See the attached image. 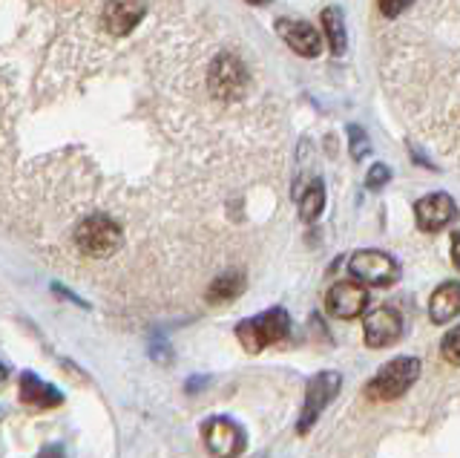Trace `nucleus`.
<instances>
[{
  "label": "nucleus",
  "instance_id": "f8f14e48",
  "mask_svg": "<svg viewBox=\"0 0 460 458\" xmlns=\"http://www.w3.org/2000/svg\"><path fill=\"white\" fill-rule=\"evenodd\" d=\"M21 400L32 409H55L64 404V392L58 386L47 383L35 372H23L21 375Z\"/></svg>",
  "mask_w": 460,
  "mask_h": 458
},
{
  "label": "nucleus",
  "instance_id": "b1692460",
  "mask_svg": "<svg viewBox=\"0 0 460 458\" xmlns=\"http://www.w3.org/2000/svg\"><path fill=\"white\" fill-rule=\"evenodd\" d=\"M6 378H9V369H6L4 361H0V383H6Z\"/></svg>",
  "mask_w": 460,
  "mask_h": 458
},
{
  "label": "nucleus",
  "instance_id": "dca6fc26",
  "mask_svg": "<svg viewBox=\"0 0 460 458\" xmlns=\"http://www.w3.org/2000/svg\"><path fill=\"white\" fill-rule=\"evenodd\" d=\"M323 208H325V188H323L320 179H314L308 184V191L302 193V199H299V213H302V220H305V222H314L323 213Z\"/></svg>",
  "mask_w": 460,
  "mask_h": 458
},
{
  "label": "nucleus",
  "instance_id": "4468645a",
  "mask_svg": "<svg viewBox=\"0 0 460 458\" xmlns=\"http://www.w3.org/2000/svg\"><path fill=\"white\" fill-rule=\"evenodd\" d=\"M323 30H325V38L331 44V52L334 55H342L345 52V23H342V12L337 6H328L323 9Z\"/></svg>",
  "mask_w": 460,
  "mask_h": 458
},
{
  "label": "nucleus",
  "instance_id": "5701e85b",
  "mask_svg": "<svg viewBox=\"0 0 460 458\" xmlns=\"http://www.w3.org/2000/svg\"><path fill=\"white\" fill-rule=\"evenodd\" d=\"M452 263L457 265L460 260H457V234H452Z\"/></svg>",
  "mask_w": 460,
  "mask_h": 458
},
{
  "label": "nucleus",
  "instance_id": "39448f33",
  "mask_svg": "<svg viewBox=\"0 0 460 458\" xmlns=\"http://www.w3.org/2000/svg\"><path fill=\"white\" fill-rule=\"evenodd\" d=\"M342 390V375L340 372H316L305 386V400H302V412L296 418V433L305 436L308 429L316 424V418L323 415V409L340 395Z\"/></svg>",
  "mask_w": 460,
  "mask_h": 458
},
{
  "label": "nucleus",
  "instance_id": "20e7f679",
  "mask_svg": "<svg viewBox=\"0 0 460 458\" xmlns=\"http://www.w3.org/2000/svg\"><path fill=\"white\" fill-rule=\"evenodd\" d=\"M349 271L359 285H371V289H388V285H394L400 280L397 260L377 248L354 251L349 260Z\"/></svg>",
  "mask_w": 460,
  "mask_h": 458
},
{
  "label": "nucleus",
  "instance_id": "7ed1b4c3",
  "mask_svg": "<svg viewBox=\"0 0 460 458\" xmlns=\"http://www.w3.org/2000/svg\"><path fill=\"white\" fill-rule=\"evenodd\" d=\"M75 246L93 260H107L121 248V228L107 213H93L75 228Z\"/></svg>",
  "mask_w": 460,
  "mask_h": 458
},
{
  "label": "nucleus",
  "instance_id": "4be33fe9",
  "mask_svg": "<svg viewBox=\"0 0 460 458\" xmlns=\"http://www.w3.org/2000/svg\"><path fill=\"white\" fill-rule=\"evenodd\" d=\"M52 289H55L58 294H61V297H66V300H72V303H78L81 309H86V303H84V300H81V297H75V294H69V292L64 289V285H58V283H55V285H52Z\"/></svg>",
  "mask_w": 460,
  "mask_h": 458
},
{
  "label": "nucleus",
  "instance_id": "1a4fd4ad",
  "mask_svg": "<svg viewBox=\"0 0 460 458\" xmlns=\"http://www.w3.org/2000/svg\"><path fill=\"white\" fill-rule=\"evenodd\" d=\"M414 217L420 231L438 234L455 220V199L449 193H429L414 205Z\"/></svg>",
  "mask_w": 460,
  "mask_h": 458
},
{
  "label": "nucleus",
  "instance_id": "aec40b11",
  "mask_svg": "<svg viewBox=\"0 0 460 458\" xmlns=\"http://www.w3.org/2000/svg\"><path fill=\"white\" fill-rule=\"evenodd\" d=\"M351 139H354V145H351V153H354V159H363V156L368 153V139H366V133L359 130V127H351Z\"/></svg>",
  "mask_w": 460,
  "mask_h": 458
},
{
  "label": "nucleus",
  "instance_id": "9b49d317",
  "mask_svg": "<svg viewBox=\"0 0 460 458\" xmlns=\"http://www.w3.org/2000/svg\"><path fill=\"white\" fill-rule=\"evenodd\" d=\"M144 12H147V0H107L104 26L112 35H127L138 26Z\"/></svg>",
  "mask_w": 460,
  "mask_h": 458
},
{
  "label": "nucleus",
  "instance_id": "423d86ee",
  "mask_svg": "<svg viewBox=\"0 0 460 458\" xmlns=\"http://www.w3.org/2000/svg\"><path fill=\"white\" fill-rule=\"evenodd\" d=\"M201 441L216 458H239L248 450V433L227 415H213L201 424Z\"/></svg>",
  "mask_w": 460,
  "mask_h": 458
},
{
  "label": "nucleus",
  "instance_id": "2eb2a0df",
  "mask_svg": "<svg viewBox=\"0 0 460 458\" xmlns=\"http://www.w3.org/2000/svg\"><path fill=\"white\" fill-rule=\"evenodd\" d=\"M242 289H244V277L234 274V271H227V274H222L216 283H210L208 300H210V303H227V300L239 297Z\"/></svg>",
  "mask_w": 460,
  "mask_h": 458
},
{
  "label": "nucleus",
  "instance_id": "6e6552de",
  "mask_svg": "<svg viewBox=\"0 0 460 458\" xmlns=\"http://www.w3.org/2000/svg\"><path fill=\"white\" fill-rule=\"evenodd\" d=\"M363 335H366V346L368 349H385L392 346L394 340L402 335V318L397 309L380 306L366 314L363 320Z\"/></svg>",
  "mask_w": 460,
  "mask_h": 458
},
{
  "label": "nucleus",
  "instance_id": "412c9836",
  "mask_svg": "<svg viewBox=\"0 0 460 458\" xmlns=\"http://www.w3.org/2000/svg\"><path fill=\"white\" fill-rule=\"evenodd\" d=\"M38 458H66V453L61 444H47V447L38 453Z\"/></svg>",
  "mask_w": 460,
  "mask_h": 458
},
{
  "label": "nucleus",
  "instance_id": "9d476101",
  "mask_svg": "<svg viewBox=\"0 0 460 458\" xmlns=\"http://www.w3.org/2000/svg\"><path fill=\"white\" fill-rule=\"evenodd\" d=\"M277 32L282 35V40H285L288 47H291L294 52H299V55H305V58H314V55H320V49H323L320 32H316L314 26L305 23V21L282 18L277 23Z\"/></svg>",
  "mask_w": 460,
  "mask_h": 458
},
{
  "label": "nucleus",
  "instance_id": "a211bd4d",
  "mask_svg": "<svg viewBox=\"0 0 460 458\" xmlns=\"http://www.w3.org/2000/svg\"><path fill=\"white\" fill-rule=\"evenodd\" d=\"M388 179H392V170H388L385 165H374V167L368 170V176H366V184H368L371 191H380Z\"/></svg>",
  "mask_w": 460,
  "mask_h": 458
},
{
  "label": "nucleus",
  "instance_id": "f257e3e1",
  "mask_svg": "<svg viewBox=\"0 0 460 458\" xmlns=\"http://www.w3.org/2000/svg\"><path fill=\"white\" fill-rule=\"evenodd\" d=\"M420 372H423V366H420L417 357L400 355V357H394V361L383 364L377 369V375L366 383V398L374 400V404H388V400H397L417 383Z\"/></svg>",
  "mask_w": 460,
  "mask_h": 458
},
{
  "label": "nucleus",
  "instance_id": "6ab92c4d",
  "mask_svg": "<svg viewBox=\"0 0 460 458\" xmlns=\"http://www.w3.org/2000/svg\"><path fill=\"white\" fill-rule=\"evenodd\" d=\"M414 0H377V6H380V12L385 18H394V15H400L402 9L406 6H411Z\"/></svg>",
  "mask_w": 460,
  "mask_h": 458
},
{
  "label": "nucleus",
  "instance_id": "f03ea898",
  "mask_svg": "<svg viewBox=\"0 0 460 458\" xmlns=\"http://www.w3.org/2000/svg\"><path fill=\"white\" fill-rule=\"evenodd\" d=\"M291 335V318H288V311L273 306L262 314H256V318H248L236 326V337L242 343V349L248 355H259L265 352L273 343L285 340Z\"/></svg>",
  "mask_w": 460,
  "mask_h": 458
},
{
  "label": "nucleus",
  "instance_id": "f3484780",
  "mask_svg": "<svg viewBox=\"0 0 460 458\" xmlns=\"http://www.w3.org/2000/svg\"><path fill=\"white\" fill-rule=\"evenodd\" d=\"M440 352H443V357H446V361H449L452 366L460 364V328H452V332L443 337Z\"/></svg>",
  "mask_w": 460,
  "mask_h": 458
},
{
  "label": "nucleus",
  "instance_id": "0eeeda50",
  "mask_svg": "<svg viewBox=\"0 0 460 458\" xmlns=\"http://www.w3.org/2000/svg\"><path fill=\"white\" fill-rule=\"evenodd\" d=\"M366 306H368V292L357 280H340L325 294V309L337 320H354L366 311Z\"/></svg>",
  "mask_w": 460,
  "mask_h": 458
},
{
  "label": "nucleus",
  "instance_id": "ddd939ff",
  "mask_svg": "<svg viewBox=\"0 0 460 458\" xmlns=\"http://www.w3.org/2000/svg\"><path fill=\"white\" fill-rule=\"evenodd\" d=\"M460 311V283L457 280H449L435 289V294H431L429 300V314L435 323H449L457 318Z\"/></svg>",
  "mask_w": 460,
  "mask_h": 458
},
{
  "label": "nucleus",
  "instance_id": "393cba45",
  "mask_svg": "<svg viewBox=\"0 0 460 458\" xmlns=\"http://www.w3.org/2000/svg\"><path fill=\"white\" fill-rule=\"evenodd\" d=\"M248 4H253V6H259V4H268V0H248Z\"/></svg>",
  "mask_w": 460,
  "mask_h": 458
}]
</instances>
